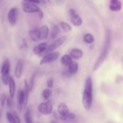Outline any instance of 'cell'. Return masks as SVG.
Returning <instances> with one entry per match:
<instances>
[{"mask_svg":"<svg viewBox=\"0 0 123 123\" xmlns=\"http://www.w3.org/2000/svg\"><path fill=\"white\" fill-rule=\"evenodd\" d=\"M59 118L62 121L71 122V121H74L76 118V116L74 113L69 112L66 115H60Z\"/></svg>","mask_w":123,"mask_h":123,"instance_id":"cell-20","label":"cell"},{"mask_svg":"<svg viewBox=\"0 0 123 123\" xmlns=\"http://www.w3.org/2000/svg\"><path fill=\"white\" fill-rule=\"evenodd\" d=\"M18 17V10L16 7H13L8 12L7 14V19L8 22L12 26L16 25L17 23Z\"/></svg>","mask_w":123,"mask_h":123,"instance_id":"cell-8","label":"cell"},{"mask_svg":"<svg viewBox=\"0 0 123 123\" xmlns=\"http://www.w3.org/2000/svg\"><path fill=\"white\" fill-rule=\"evenodd\" d=\"M23 90H24V96H25V100H24V106H23V110L25 111V109H26L27 105L29 94H30V92L31 91L30 85L28 84V81L26 79H24V88Z\"/></svg>","mask_w":123,"mask_h":123,"instance_id":"cell-12","label":"cell"},{"mask_svg":"<svg viewBox=\"0 0 123 123\" xmlns=\"http://www.w3.org/2000/svg\"><path fill=\"white\" fill-rule=\"evenodd\" d=\"M109 8L112 12H118L122 8V4L119 0H110Z\"/></svg>","mask_w":123,"mask_h":123,"instance_id":"cell-14","label":"cell"},{"mask_svg":"<svg viewBox=\"0 0 123 123\" xmlns=\"http://www.w3.org/2000/svg\"><path fill=\"white\" fill-rule=\"evenodd\" d=\"M23 68V62L21 60H19L17 62L14 70V76L17 79H20L22 75Z\"/></svg>","mask_w":123,"mask_h":123,"instance_id":"cell-17","label":"cell"},{"mask_svg":"<svg viewBox=\"0 0 123 123\" xmlns=\"http://www.w3.org/2000/svg\"><path fill=\"white\" fill-rule=\"evenodd\" d=\"M60 24L62 30L65 32H69L72 30V28H71V25L69 24H68L67 22H61Z\"/></svg>","mask_w":123,"mask_h":123,"instance_id":"cell-26","label":"cell"},{"mask_svg":"<svg viewBox=\"0 0 123 123\" xmlns=\"http://www.w3.org/2000/svg\"><path fill=\"white\" fill-rule=\"evenodd\" d=\"M24 100H25V96H24V90H20L18 91V96H17V101H18V109L19 112H21L23 110V106H24Z\"/></svg>","mask_w":123,"mask_h":123,"instance_id":"cell-11","label":"cell"},{"mask_svg":"<svg viewBox=\"0 0 123 123\" xmlns=\"http://www.w3.org/2000/svg\"><path fill=\"white\" fill-rule=\"evenodd\" d=\"M35 76H36V73L32 76L31 78V80H30V88H31V90H33V84H34V79Z\"/></svg>","mask_w":123,"mask_h":123,"instance_id":"cell-34","label":"cell"},{"mask_svg":"<svg viewBox=\"0 0 123 123\" xmlns=\"http://www.w3.org/2000/svg\"><path fill=\"white\" fill-rule=\"evenodd\" d=\"M45 1L47 2H48V3H49V4L51 3V1H50V0H45Z\"/></svg>","mask_w":123,"mask_h":123,"instance_id":"cell-36","label":"cell"},{"mask_svg":"<svg viewBox=\"0 0 123 123\" xmlns=\"http://www.w3.org/2000/svg\"><path fill=\"white\" fill-rule=\"evenodd\" d=\"M110 44V37L109 32L107 31L106 32V38H105L103 48H102V50H101V54H100V56H98V58L97 60L95 61V64H94V68H93L94 71L98 70L101 67L104 60L107 58L109 54V50Z\"/></svg>","mask_w":123,"mask_h":123,"instance_id":"cell-2","label":"cell"},{"mask_svg":"<svg viewBox=\"0 0 123 123\" xmlns=\"http://www.w3.org/2000/svg\"><path fill=\"white\" fill-rule=\"evenodd\" d=\"M52 94V90H51V88H47L45 89L42 92V97H43V99L46 100H48L49 99V98L50 97V96Z\"/></svg>","mask_w":123,"mask_h":123,"instance_id":"cell-27","label":"cell"},{"mask_svg":"<svg viewBox=\"0 0 123 123\" xmlns=\"http://www.w3.org/2000/svg\"><path fill=\"white\" fill-rule=\"evenodd\" d=\"M13 117H14V123H21V121H20V119L19 118V115L17 114L16 112L14 111L13 113Z\"/></svg>","mask_w":123,"mask_h":123,"instance_id":"cell-30","label":"cell"},{"mask_svg":"<svg viewBox=\"0 0 123 123\" xmlns=\"http://www.w3.org/2000/svg\"><path fill=\"white\" fill-rule=\"evenodd\" d=\"M36 14H37V16L39 17V18H40V19H43V12H42L41 10H40L39 12H37V13H36Z\"/></svg>","mask_w":123,"mask_h":123,"instance_id":"cell-35","label":"cell"},{"mask_svg":"<svg viewBox=\"0 0 123 123\" xmlns=\"http://www.w3.org/2000/svg\"><path fill=\"white\" fill-rule=\"evenodd\" d=\"M12 98H11L10 97H7V98H6V104H7V107L8 108H11L12 106Z\"/></svg>","mask_w":123,"mask_h":123,"instance_id":"cell-32","label":"cell"},{"mask_svg":"<svg viewBox=\"0 0 123 123\" xmlns=\"http://www.w3.org/2000/svg\"><path fill=\"white\" fill-rule=\"evenodd\" d=\"M60 61L63 65L65 66H68L72 62V57L69 54H65L62 56Z\"/></svg>","mask_w":123,"mask_h":123,"instance_id":"cell-21","label":"cell"},{"mask_svg":"<svg viewBox=\"0 0 123 123\" xmlns=\"http://www.w3.org/2000/svg\"><path fill=\"white\" fill-rule=\"evenodd\" d=\"M6 98H7V96L5 94H2L0 96V103H1V106H4L5 104V102L6 101Z\"/></svg>","mask_w":123,"mask_h":123,"instance_id":"cell-29","label":"cell"},{"mask_svg":"<svg viewBox=\"0 0 123 123\" xmlns=\"http://www.w3.org/2000/svg\"><path fill=\"white\" fill-rule=\"evenodd\" d=\"M57 111L60 115H66L69 112L68 106L64 102H61L59 103L57 106Z\"/></svg>","mask_w":123,"mask_h":123,"instance_id":"cell-15","label":"cell"},{"mask_svg":"<svg viewBox=\"0 0 123 123\" xmlns=\"http://www.w3.org/2000/svg\"><path fill=\"white\" fill-rule=\"evenodd\" d=\"M23 1H24V2L36 4H40V2H41L40 0H23Z\"/></svg>","mask_w":123,"mask_h":123,"instance_id":"cell-33","label":"cell"},{"mask_svg":"<svg viewBox=\"0 0 123 123\" xmlns=\"http://www.w3.org/2000/svg\"><path fill=\"white\" fill-rule=\"evenodd\" d=\"M24 118H25V123H33L32 114H31V110L29 108L26 110L24 115Z\"/></svg>","mask_w":123,"mask_h":123,"instance_id":"cell-23","label":"cell"},{"mask_svg":"<svg viewBox=\"0 0 123 123\" xmlns=\"http://www.w3.org/2000/svg\"><path fill=\"white\" fill-rule=\"evenodd\" d=\"M38 111L40 113L45 115H48L52 113L53 105L51 100H48L46 102L40 103L38 105Z\"/></svg>","mask_w":123,"mask_h":123,"instance_id":"cell-4","label":"cell"},{"mask_svg":"<svg viewBox=\"0 0 123 123\" xmlns=\"http://www.w3.org/2000/svg\"><path fill=\"white\" fill-rule=\"evenodd\" d=\"M69 55H71L72 58L75 59V60H80L83 57V52L81 49H78V48H74L71 50Z\"/></svg>","mask_w":123,"mask_h":123,"instance_id":"cell-18","label":"cell"},{"mask_svg":"<svg viewBox=\"0 0 123 123\" xmlns=\"http://www.w3.org/2000/svg\"><path fill=\"white\" fill-rule=\"evenodd\" d=\"M6 117H7V120L10 123H14V119L13 114H11L10 112H8L6 114Z\"/></svg>","mask_w":123,"mask_h":123,"instance_id":"cell-28","label":"cell"},{"mask_svg":"<svg viewBox=\"0 0 123 123\" xmlns=\"http://www.w3.org/2000/svg\"><path fill=\"white\" fill-rule=\"evenodd\" d=\"M54 85V80L53 78H49L47 81V85L48 88H52Z\"/></svg>","mask_w":123,"mask_h":123,"instance_id":"cell-31","label":"cell"},{"mask_svg":"<svg viewBox=\"0 0 123 123\" xmlns=\"http://www.w3.org/2000/svg\"><path fill=\"white\" fill-rule=\"evenodd\" d=\"M8 87H9V94L10 97L13 98L16 91V84L14 79L12 77H10L8 80Z\"/></svg>","mask_w":123,"mask_h":123,"instance_id":"cell-16","label":"cell"},{"mask_svg":"<svg viewBox=\"0 0 123 123\" xmlns=\"http://www.w3.org/2000/svg\"><path fill=\"white\" fill-rule=\"evenodd\" d=\"M70 18H71V21L72 24L75 26H79L82 25L83 21L82 19L80 16L76 13L75 10L74 8H71L69 11Z\"/></svg>","mask_w":123,"mask_h":123,"instance_id":"cell-9","label":"cell"},{"mask_svg":"<svg viewBox=\"0 0 123 123\" xmlns=\"http://www.w3.org/2000/svg\"><path fill=\"white\" fill-rule=\"evenodd\" d=\"M66 36H62V37H60V38H57V39H56L55 40H54L50 45L48 46L47 47V49H46L44 54L46 55V54H48V53L52 52L53 51H54V50H55V49H57L58 48H59L60 46L62 45L64 43V42L66 41Z\"/></svg>","mask_w":123,"mask_h":123,"instance_id":"cell-5","label":"cell"},{"mask_svg":"<svg viewBox=\"0 0 123 123\" xmlns=\"http://www.w3.org/2000/svg\"><path fill=\"white\" fill-rule=\"evenodd\" d=\"M29 36H30V38L34 42H39L40 41L39 37V34L38 31H37V29L36 30H30L28 32Z\"/></svg>","mask_w":123,"mask_h":123,"instance_id":"cell-22","label":"cell"},{"mask_svg":"<svg viewBox=\"0 0 123 123\" xmlns=\"http://www.w3.org/2000/svg\"><path fill=\"white\" fill-rule=\"evenodd\" d=\"M93 98V82L90 77H88L85 82L84 91L82 97V105L86 110L90 109L92 103Z\"/></svg>","mask_w":123,"mask_h":123,"instance_id":"cell-1","label":"cell"},{"mask_svg":"<svg viewBox=\"0 0 123 123\" xmlns=\"http://www.w3.org/2000/svg\"></svg>","mask_w":123,"mask_h":123,"instance_id":"cell-39","label":"cell"},{"mask_svg":"<svg viewBox=\"0 0 123 123\" xmlns=\"http://www.w3.org/2000/svg\"><path fill=\"white\" fill-rule=\"evenodd\" d=\"M59 33V28L57 25H54L53 26V28H52L51 31L50 32V36L51 38L54 39L57 36H58Z\"/></svg>","mask_w":123,"mask_h":123,"instance_id":"cell-25","label":"cell"},{"mask_svg":"<svg viewBox=\"0 0 123 123\" xmlns=\"http://www.w3.org/2000/svg\"><path fill=\"white\" fill-rule=\"evenodd\" d=\"M50 123H57L55 122V121H51Z\"/></svg>","mask_w":123,"mask_h":123,"instance_id":"cell-37","label":"cell"},{"mask_svg":"<svg viewBox=\"0 0 123 123\" xmlns=\"http://www.w3.org/2000/svg\"><path fill=\"white\" fill-rule=\"evenodd\" d=\"M23 11L27 13H36L40 10V8L37 6V4L30 2H27L22 1Z\"/></svg>","mask_w":123,"mask_h":123,"instance_id":"cell-7","label":"cell"},{"mask_svg":"<svg viewBox=\"0 0 123 123\" xmlns=\"http://www.w3.org/2000/svg\"></svg>","mask_w":123,"mask_h":123,"instance_id":"cell-38","label":"cell"},{"mask_svg":"<svg viewBox=\"0 0 123 123\" xmlns=\"http://www.w3.org/2000/svg\"><path fill=\"white\" fill-rule=\"evenodd\" d=\"M59 55L60 54L59 52H50L46 54L40 61V65L42 66V65L54 62L57 60Z\"/></svg>","mask_w":123,"mask_h":123,"instance_id":"cell-6","label":"cell"},{"mask_svg":"<svg viewBox=\"0 0 123 123\" xmlns=\"http://www.w3.org/2000/svg\"><path fill=\"white\" fill-rule=\"evenodd\" d=\"M68 73H69V75H72V74H75L76 72H77L78 69V65L76 62L72 61L68 66Z\"/></svg>","mask_w":123,"mask_h":123,"instance_id":"cell-19","label":"cell"},{"mask_svg":"<svg viewBox=\"0 0 123 123\" xmlns=\"http://www.w3.org/2000/svg\"><path fill=\"white\" fill-rule=\"evenodd\" d=\"M10 62L9 60L6 59L2 62L1 68V80L4 85H7L8 84V80L10 78Z\"/></svg>","mask_w":123,"mask_h":123,"instance_id":"cell-3","label":"cell"},{"mask_svg":"<svg viewBox=\"0 0 123 123\" xmlns=\"http://www.w3.org/2000/svg\"><path fill=\"white\" fill-rule=\"evenodd\" d=\"M37 31H38L40 40L46 39L48 37V34L49 33V28L47 25H43L40 28L37 29Z\"/></svg>","mask_w":123,"mask_h":123,"instance_id":"cell-13","label":"cell"},{"mask_svg":"<svg viewBox=\"0 0 123 123\" xmlns=\"http://www.w3.org/2000/svg\"><path fill=\"white\" fill-rule=\"evenodd\" d=\"M47 47H48L47 43L45 42H43L36 46L33 49V52L35 55L41 56L45 53Z\"/></svg>","mask_w":123,"mask_h":123,"instance_id":"cell-10","label":"cell"},{"mask_svg":"<svg viewBox=\"0 0 123 123\" xmlns=\"http://www.w3.org/2000/svg\"><path fill=\"white\" fill-rule=\"evenodd\" d=\"M83 41L88 44H92L95 41L94 37L91 34H86L83 36Z\"/></svg>","mask_w":123,"mask_h":123,"instance_id":"cell-24","label":"cell"}]
</instances>
